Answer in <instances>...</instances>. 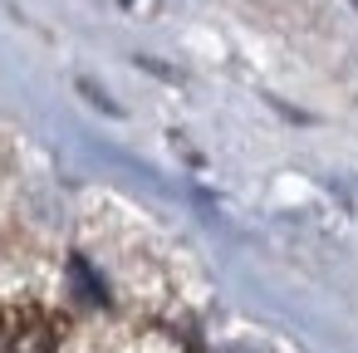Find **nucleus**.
<instances>
[{"label": "nucleus", "instance_id": "1", "mask_svg": "<svg viewBox=\"0 0 358 353\" xmlns=\"http://www.w3.org/2000/svg\"><path fill=\"white\" fill-rule=\"evenodd\" d=\"M0 353H40L20 329H6V324H0Z\"/></svg>", "mask_w": 358, "mask_h": 353}, {"label": "nucleus", "instance_id": "2", "mask_svg": "<svg viewBox=\"0 0 358 353\" xmlns=\"http://www.w3.org/2000/svg\"><path fill=\"white\" fill-rule=\"evenodd\" d=\"M353 6H358V0H353Z\"/></svg>", "mask_w": 358, "mask_h": 353}]
</instances>
